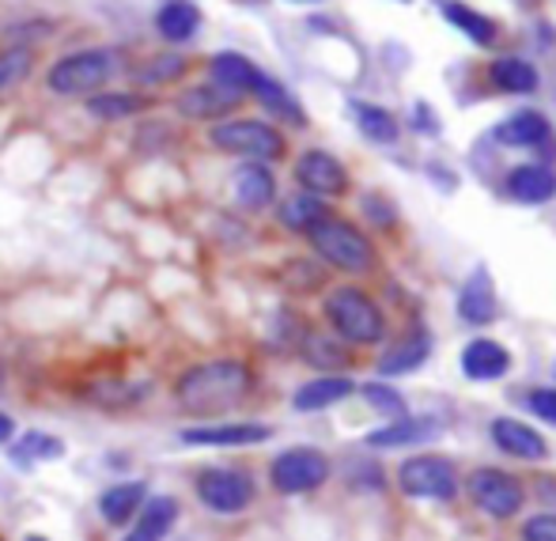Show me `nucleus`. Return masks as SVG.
Segmentation results:
<instances>
[{
  "mask_svg": "<svg viewBox=\"0 0 556 541\" xmlns=\"http://www.w3.org/2000/svg\"><path fill=\"white\" fill-rule=\"evenodd\" d=\"M250 367L242 360H208L175 379V402L190 417H220L250 394Z\"/></svg>",
  "mask_w": 556,
  "mask_h": 541,
  "instance_id": "1",
  "label": "nucleus"
},
{
  "mask_svg": "<svg viewBox=\"0 0 556 541\" xmlns=\"http://www.w3.org/2000/svg\"><path fill=\"white\" fill-rule=\"evenodd\" d=\"M114 73H117V50H106V46H99V50H76L65 53L61 61H53L50 73H46V88L65 99H88L96 91H103Z\"/></svg>",
  "mask_w": 556,
  "mask_h": 541,
  "instance_id": "2",
  "label": "nucleus"
},
{
  "mask_svg": "<svg viewBox=\"0 0 556 541\" xmlns=\"http://www.w3.org/2000/svg\"><path fill=\"white\" fill-rule=\"evenodd\" d=\"M213 148H220L227 155H242V160L273 163L285 160L288 144L269 122H257V117H231V122H216L208 129Z\"/></svg>",
  "mask_w": 556,
  "mask_h": 541,
  "instance_id": "3",
  "label": "nucleus"
},
{
  "mask_svg": "<svg viewBox=\"0 0 556 541\" xmlns=\"http://www.w3.org/2000/svg\"><path fill=\"white\" fill-rule=\"evenodd\" d=\"M307 239L323 262H330L344 273H367L375 265L371 242H367L352 224H344V219H330V216L318 219V224L307 231Z\"/></svg>",
  "mask_w": 556,
  "mask_h": 541,
  "instance_id": "4",
  "label": "nucleus"
},
{
  "mask_svg": "<svg viewBox=\"0 0 556 541\" xmlns=\"http://www.w3.org/2000/svg\"><path fill=\"white\" fill-rule=\"evenodd\" d=\"M326 318L333 323L337 337L352 344H375L387 334L379 307H375L371 295H364L359 288H337L330 300H326Z\"/></svg>",
  "mask_w": 556,
  "mask_h": 541,
  "instance_id": "5",
  "label": "nucleus"
},
{
  "mask_svg": "<svg viewBox=\"0 0 556 541\" xmlns=\"http://www.w3.org/2000/svg\"><path fill=\"white\" fill-rule=\"evenodd\" d=\"M330 477V458L315 446H292V451L277 454L269 466V485L285 496H303L315 492Z\"/></svg>",
  "mask_w": 556,
  "mask_h": 541,
  "instance_id": "6",
  "label": "nucleus"
},
{
  "mask_svg": "<svg viewBox=\"0 0 556 541\" xmlns=\"http://www.w3.org/2000/svg\"><path fill=\"white\" fill-rule=\"evenodd\" d=\"M193 492L198 500L216 515H239L254 504V481L242 469H227V466H208L193 477Z\"/></svg>",
  "mask_w": 556,
  "mask_h": 541,
  "instance_id": "7",
  "label": "nucleus"
},
{
  "mask_svg": "<svg viewBox=\"0 0 556 541\" xmlns=\"http://www.w3.org/2000/svg\"><path fill=\"white\" fill-rule=\"evenodd\" d=\"M469 496H473V504L481 507V512H489L492 519H511V515H519L522 507V485L515 481L511 474H504V469H473L466 481Z\"/></svg>",
  "mask_w": 556,
  "mask_h": 541,
  "instance_id": "8",
  "label": "nucleus"
},
{
  "mask_svg": "<svg viewBox=\"0 0 556 541\" xmlns=\"http://www.w3.org/2000/svg\"><path fill=\"white\" fill-rule=\"evenodd\" d=\"M397 485H402L409 496H425V500H451L454 492H458L451 462L432 458V454H420V458L402 462Z\"/></svg>",
  "mask_w": 556,
  "mask_h": 541,
  "instance_id": "9",
  "label": "nucleus"
},
{
  "mask_svg": "<svg viewBox=\"0 0 556 541\" xmlns=\"http://www.w3.org/2000/svg\"><path fill=\"white\" fill-rule=\"evenodd\" d=\"M295 183L303 186L315 198H341L349 190V171L341 167V160H333L323 148H311V152L300 155L295 163Z\"/></svg>",
  "mask_w": 556,
  "mask_h": 541,
  "instance_id": "10",
  "label": "nucleus"
},
{
  "mask_svg": "<svg viewBox=\"0 0 556 541\" xmlns=\"http://www.w3.org/2000/svg\"><path fill=\"white\" fill-rule=\"evenodd\" d=\"M273 436L269 425H257V420H235V425H198L182 428L178 439L190 446H254L265 443Z\"/></svg>",
  "mask_w": 556,
  "mask_h": 541,
  "instance_id": "11",
  "label": "nucleus"
},
{
  "mask_svg": "<svg viewBox=\"0 0 556 541\" xmlns=\"http://www.w3.org/2000/svg\"><path fill=\"white\" fill-rule=\"evenodd\" d=\"M242 103L239 91H227L220 84H198V88H186L175 99L178 114L190 117V122H220L224 114H231Z\"/></svg>",
  "mask_w": 556,
  "mask_h": 541,
  "instance_id": "12",
  "label": "nucleus"
},
{
  "mask_svg": "<svg viewBox=\"0 0 556 541\" xmlns=\"http://www.w3.org/2000/svg\"><path fill=\"white\" fill-rule=\"evenodd\" d=\"M175 523H178L175 496H148L144 507L137 512V519H132V530L122 541H163Z\"/></svg>",
  "mask_w": 556,
  "mask_h": 541,
  "instance_id": "13",
  "label": "nucleus"
},
{
  "mask_svg": "<svg viewBox=\"0 0 556 541\" xmlns=\"http://www.w3.org/2000/svg\"><path fill=\"white\" fill-rule=\"evenodd\" d=\"M148 500L144 481H117L99 496V515H103L106 527H125V523L137 519V512Z\"/></svg>",
  "mask_w": 556,
  "mask_h": 541,
  "instance_id": "14",
  "label": "nucleus"
},
{
  "mask_svg": "<svg viewBox=\"0 0 556 541\" xmlns=\"http://www.w3.org/2000/svg\"><path fill=\"white\" fill-rule=\"evenodd\" d=\"M492 439H496V446L504 454H515V458H545L549 454V446H545V439L534 432L530 425H522V420L515 417H500L492 420Z\"/></svg>",
  "mask_w": 556,
  "mask_h": 541,
  "instance_id": "15",
  "label": "nucleus"
},
{
  "mask_svg": "<svg viewBox=\"0 0 556 541\" xmlns=\"http://www.w3.org/2000/svg\"><path fill=\"white\" fill-rule=\"evenodd\" d=\"M507 193L522 205H542L556 198V175L542 163H522L507 175Z\"/></svg>",
  "mask_w": 556,
  "mask_h": 541,
  "instance_id": "16",
  "label": "nucleus"
},
{
  "mask_svg": "<svg viewBox=\"0 0 556 541\" xmlns=\"http://www.w3.org/2000/svg\"><path fill=\"white\" fill-rule=\"evenodd\" d=\"M507 367H511V352L496 341H484V337L481 341H469L466 352H462V372H466V379L489 382V379L507 375Z\"/></svg>",
  "mask_w": 556,
  "mask_h": 541,
  "instance_id": "17",
  "label": "nucleus"
},
{
  "mask_svg": "<svg viewBox=\"0 0 556 541\" xmlns=\"http://www.w3.org/2000/svg\"><path fill=\"white\" fill-rule=\"evenodd\" d=\"M458 315L473 326H489L492 318L500 315V303H496V288H492L489 273L477 269L473 277L466 280L462 288V300H458Z\"/></svg>",
  "mask_w": 556,
  "mask_h": 541,
  "instance_id": "18",
  "label": "nucleus"
},
{
  "mask_svg": "<svg viewBox=\"0 0 556 541\" xmlns=\"http://www.w3.org/2000/svg\"><path fill=\"white\" fill-rule=\"evenodd\" d=\"M235 198H239L242 209H265L273 198H277V178L265 163L250 160L235 171Z\"/></svg>",
  "mask_w": 556,
  "mask_h": 541,
  "instance_id": "19",
  "label": "nucleus"
},
{
  "mask_svg": "<svg viewBox=\"0 0 556 541\" xmlns=\"http://www.w3.org/2000/svg\"><path fill=\"white\" fill-rule=\"evenodd\" d=\"M208 76H213V84H220V88L247 96V91H254L262 68H257L250 58H242V53L224 50V53H216V58L208 61Z\"/></svg>",
  "mask_w": 556,
  "mask_h": 541,
  "instance_id": "20",
  "label": "nucleus"
},
{
  "mask_svg": "<svg viewBox=\"0 0 556 541\" xmlns=\"http://www.w3.org/2000/svg\"><path fill=\"white\" fill-rule=\"evenodd\" d=\"M155 30L167 42H190L201 30V8L190 0H167V4L155 12Z\"/></svg>",
  "mask_w": 556,
  "mask_h": 541,
  "instance_id": "21",
  "label": "nucleus"
},
{
  "mask_svg": "<svg viewBox=\"0 0 556 541\" xmlns=\"http://www.w3.org/2000/svg\"><path fill=\"white\" fill-rule=\"evenodd\" d=\"M250 96L257 99L265 110H269L273 117H280V122H288V125H295V129H303L307 125V110H303L300 103L292 99V91L285 88V84H277L273 76H257V84H254V91Z\"/></svg>",
  "mask_w": 556,
  "mask_h": 541,
  "instance_id": "22",
  "label": "nucleus"
},
{
  "mask_svg": "<svg viewBox=\"0 0 556 541\" xmlns=\"http://www.w3.org/2000/svg\"><path fill=\"white\" fill-rule=\"evenodd\" d=\"M152 106L148 96H137V91H96L88 96V114L96 122H125V117H137Z\"/></svg>",
  "mask_w": 556,
  "mask_h": 541,
  "instance_id": "23",
  "label": "nucleus"
},
{
  "mask_svg": "<svg viewBox=\"0 0 556 541\" xmlns=\"http://www.w3.org/2000/svg\"><path fill=\"white\" fill-rule=\"evenodd\" d=\"M349 394H352V379H344V375H323V379L295 390L292 405L300 413H315V410H330V405H337Z\"/></svg>",
  "mask_w": 556,
  "mask_h": 541,
  "instance_id": "24",
  "label": "nucleus"
},
{
  "mask_svg": "<svg viewBox=\"0 0 556 541\" xmlns=\"http://www.w3.org/2000/svg\"><path fill=\"white\" fill-rule=\"evenodd\" d=\"M496 140L500 144H511V148L545 144V140H549V122H545V114H538V110H522V114L507 117V122L500 125Z\"/></svg>",
  "mask_w": 556,
  "mask_h": 541,
  "instance_id": "25",
  "label": "nucleus"
},
{
  "mask_svg": "<svg viewBox=\"0 0 556 541\" xmlns=\"http://www.w3.org/2000/svg\"><path fill=\"white\" fill-rule=\"evenodd\" d=\"M440 12H443V20L451 23V27H458L462 35L469 38V42L489 46L492 38H496V23H492L489 15L473 12V8H466L462 0H440Z\"/></svg>",
  "mask_w": 556,
  "mask_h": 541,
  "instance_id": "26",
  "label": "nucleus"
},
{
  "mask_svg": "<svg viewBox=\"0 0 556 541\" xmlns=\"http://www.w3.org/2000/svg\"><path fill=\"white\" fill-rule=\"evenodd\" d=\"M440 432V425L428 417H402L397 425L379 428V432L367 436V446H405V443H425Z\"/></svg>",
  "mask_w": 556,
  "mask_h": 541,
  "instance_id": "27",
  "label": "nucleus"
},
{
  "mask_svg": "<svg viewBox=\"0 0 556 541\" xmlns=\"http://www.w3.org/2000/svg\"><path fill=\"white\" fill-rule=\"evenodd\" d=\"M428 352H432V341H428V334H409L402 344H394V349H390V352H382L379 372H382V375H402V372H413V367L425 364Z\"/></svg>",
  "mask_w": 556,
  "mask_h": 541,
  "instance_id": "28",
  "label": "nucleus"
},
{
  "mask_svg": "<svg viewBox=\"0 0 556 541\" xmlns=\"http://www.w3.org/2000/svg\"><path fill=\"white\" fill-rule=\"evenodd\" d=\"M489 76H492V84H496L500 91H515V96H527V91L538 88L534 65H527L522 58H500V61H492Z\"/></svg>",
  "mask_w": 556,
  "mask_h": 541,
  "instance_id": "29",
  "label": "nucleus"
},
{
  "mask_svg": "<svg viewBox=\"0 0 556 541\" xmlns=\"http://www.w3.org/2000/svg\"><path fill=\"white\" fill-rule=\"evenodd\" d=\"M280 224L285 227H292V231H303L307 235L311 227L318 224V219H326V205H323V198H315V193H292V198L280 205Z\"/></svg>",
  "mask_w": 556,
  "mask_h": 541,
  "instance_id": "30",
  "label": "nucleus"
},
{
  "mask_svg": "<svg viewBox=\"0 0 556 541\" xmlns=\"http://www.w3.org/2000/svg\"><path fill=\"white\" fill-rule=\"evenodd\" d=\"M190 68V61L178 58V53H160V58H148L144 65L137 68V88H167V84H178Z\"/></svg>",
  "mask_w": 556,
  "mask_h": 541,
  "instance_id": "31",
  "label": "nucleus"
},
{
  "mask_svg": "<svg viewBox=\"0 0 556 541\" xmlns=\"http://www.w3.org/2000/svg\"><path fill=\"white\" fill-rule=\"evenodd\" d=\"M352 117H356L359 133L375 144H394L397 140V122L390 110L382 106H371V103H352Z\"/></svg>",
  "mask_w": 556,
  "mask_h": 541,
  "instance_id": "32",
  "label": "nucleus"
},
{
  "mask_svg": "<svg viewBox=\"0 0 556 541\" xmlns=\"http://www.w3.org/2000/svg\"><path fill=\"white\" fill-rule=\"evenodd\" d=\"M35 68V50L30 46H4L0 50V96L15 91Z\"/></svg>",
  "mask_w": 556,
  "mask_h": 541,
  "instance_id": "33",
  "label": "nucleus"
},
{
  "mask_svg": "<svg viewBox=\"0 0 556 541\" xmlns=\"http://www.w3.org/2000/svg\"><path fill=\"white\" fill-rule=\"evenodd\" d=\"M303 360L311 367H349V349L333 341L330 334H307L303 337Z\"/></svg>",
  "mask_w": 556,
  "mask_h": 541,
  "instance_id": "34",
  "label": "nucleus"
},
{
  "mask_svg": "<svg viewBox=\"0 0 556 541\" xmlns=\"http://www.w3.org/2000/svg\"><path fill=\"white\" fill-rule=\"evenodd\" d=\"M61 454H65V443L46 432H27L12 446V458L20 462V466H27V462H53V458H61Z\"/></svg>",
  "mask_w": 556,
  "mask_h": 541,
  "instance_id": "35",
  "label": "nucleus"
},
{
  "mask_svg": "<svg viewBox=\"0 0 556 541\" xmlns=\"http://www.w3.org/2000/svg\"><path fill=\"white\" fill-rule=\"evenodd\" d=\"M148 387H132V382H96L91 387V402L103 405V410H129L144 398Z\"/></svg>",
  "mask_w": 556,
  "mask_h": 541,
  "instance_id": "36",
  "label": "nucleus"
},
{
  "mask_svg": "<svg viewBox=\"0 0 556 541\" xmlns=\"http://www.w3.org/2000/svg\"><path fill=\"white\" fill-rule=\"evenodd\" d=\"M364 402L371 405V410H379L382 417H394V420H402L405 413H409L405 398L397 394V390L382 387V382H367V387H364Z\"/></svg>",
  "mask_w": 556,
  "mask_h": 541,
  "instance_id": "37",
  "label": "nucleus"
},
{
  "mask_svg": "<svg viewBox=\"0 0 556 541\" xmlns=\"http://www.w3.org/2000/svg\"><path fill=\"white\" fill-rule=\"evenodd\" d=\"M285 273H288L285 280L295 288V292H311V288H318V285H323V277H326L323 265H315V262H292Z\"/></svg>",
  "mask_w": 556,
  "mask_h": 541,
  "instance_id": "38",
  "label": "nucleus"
},
{
  "mask_svg": "<svg viewBox=\"0 0 556 541\" xmlns=\"http://www.w3.org/2000/svg\"><path fill=\"white\" fill-rule=\"evenodd\" d=\"M527 405H530V410H534L542 420H549V425H556V390H549V387L530 390Z\"/></svg>",
  "mask_w": 556,
  "mask_h": 541,
  "instance_id": "39",
  "label": "nucleus"
},
{
  "mask_svg": "<svg viewBox=\"0 0 556 541\" xmlns=\"http://www.w3.org/2000/svg\"><path fill=\"white\" fill-rule=\"evenodd\" d=\"M522 541H556V515H534L522 527Z\"/></svg>",
  "mask_w": 556,
  "mask_h": 541,
  "instance_id": "40",
  "label": "nucleus"
},
{
  "mask_svg": "<svg viewBox=\"0 0 556 541\" xmlns=\"http://www.w3.org/2000/svg\"><path fill=\"white\" fill-rule=\"evenodd\" d=\"M12 439H15V417L0 413V443H12Z\"/></svg>",
  "mask_w": 556,
  "mask_h": 541,
  "instance_id": "41",
  "label": "nucleus"
},
{
  "mask_svg": "<svg viewBox=\"0 0 556 541\" xmlns=\"http://www.w3.org/2000/svg\"><path fill=\"white\" fill-rule=\"evenodd\" d=\"M23 541H50V538H42V534H30V538H23Z\"/></svg>",
  "mask_w": 556,
  "mask_h": 541,
  "instance_id": "42",
  "label": "nucleus"
},
{
  "mask_svg": "<svg viewBox=\"0 0 556 541\" xmlns=\"http://www.w3.org/2000/svg\"><path fill=\"white\" fill-rule=\"evenodd\" d=\"M239 4H262V0H239Z\"/></svg>",
  "mask_w": 556,
  "mask_h": 541,
  "instance_id": "43",
  "label": "nucleus"
},
{
  "mask_svg": "<svg viewBox=\"0 0 556 541\" xmlns=\"http://www.w3.org/2000/svg\"><path fill=\"white\" fill-rule=\"evenodd\" d=\"M0 387H4V364H0Z\"/></svg>",
  "mask_w": 556,
  "mask_h": 541,
  "instance_id": "44",
  "label": "nucleus"
},
{
  "mask_svg": "<svg viewBox=\"0 0 556 541\" xmlns=\"http://www.w3.org/2000/svg\"><path fill=\"white\" fill-rule=\"evenodd\" d=\"M295 4H315V0H295Z\"/></svg>",
  "mask_w": 556,
  "mask_h": 541,
  "instance_id": "45",
  "label": "nucleus"
},
{
  "mask_svg": "<svg viewBox=\"0 0 556 541\" xmlns=\"http://www.w3.org/2000/svg\"><path fill=\"white\" fill-rule=\"evenodd\" d=\"M0 541H4V538H0Z\"/></svg>",
  "mask_w": 556,
  "mask_h": 541,
  "instance_id": "46",
  "label": "nucleus"
}]
</instances>
